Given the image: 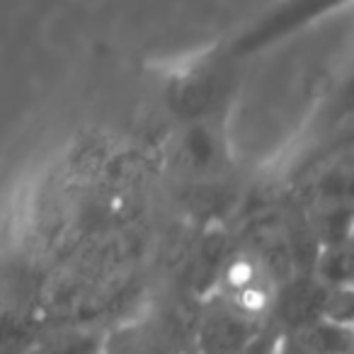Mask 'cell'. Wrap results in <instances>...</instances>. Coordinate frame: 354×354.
<instances>
[{
    "label": "cell",
    "mask_w": 354,
    "mask_h": 354,
    "mask_svg": "<svg viewBox=\"0 0 354 354\" xmlns=\"http://www.w3.org/2000/svg\"><path fill=\"white\" fill-rule=\"evenodd\" d=\"M270 320L245 313L218 294L202 301L192 347L199 354H243Z\"/></svg>",
    "instance_id": "cell-1"
},
{
    "label": "cell",
    "mask_w": 354,
    "mask_h": 354,
    "mask_svg": "<svg viewBox=\"0 0 354 354\" xmlns=\"http://www.w3.org/2000/svg\"><path fill=\"white\" fill-rule=\"evenodd\" d=\"M330 294H333V289L323 284L315 274L289 277L286 281L277 284L270 323L284 335L304 333L310 325L325 320Z\"/></svg>",
    "instance_id": "cell-2"
},
{
    "label": "cell",
    "mask_w": 354,
    "mask_h": 354,
    "mask_svg": "<svg viewBox=\"0 0 354 354\" xmlns=\"http://www.w3.org/2000/svg\"><path fill=\"white\" fill-rule=\"evenodd\" d=\"M347 0H281L274 10H270L255 27L241 37L236 44L238 54H250L267 44H274L289 32L299 30V27L308 25V22L318 20L328 10H335Z\"/></svg>",
    "instance_id": "cell-3"
},
{
    "label": "cell",
    "mask_w": 354,
    "mask_h": 354,
    "mask_svg": "<svg viewBox=\"0 0 354 354\" xmlns=\"http://www.w3.org/2000/svg\"><path fill=\"white\" fill-rule=\"evenodd\" d=\"M187 349L153 315L112 325L104 354H185Z\"/></svg>",
    "instance_id": "cell-4"
},
{
    "label": "cell",
    "mask_w": 354,
    "mask_h": 354,
    "mask_svg": "<svg viewBox=\"0 0 354 354\" xmlns=\"http://www.w3.org/2000/svg\"><path fill=\"white\" fill-rule=\"evenodd\" d=\"M109 328L88 323L51 325L35 354H104Z\"/></svg>",
    "instance_id": "cell-5"
},
{
    "label": "cell",
    "mask_w": 354,
    "mask_h": 354,
    "mask_svg": "<svg viewBox=\"0 0 354 354\" xmlns=\"http://www.w3.org/2000/svg\"><path fill=\"white\" fill-rule=\"evenodd\" d=\"M313 274L330 289L354 286V243L349 241L344 245L323 248Z\"/></svg>",
    "instance_id": "cell-6"
},
{
    "label": "cell",
    "mask_w": 354,
    "mask_h": 354,
    "mask_svg": "<svg viewBox=\"0 0 354 354\" xmlns=\"http://www.w3.org/2000/svg\"><path fill=\"white\" fill-rule=\"evenodd\" d=\"M299 337L304 339L315 354H347L349 347H352L354 330L325 318V320H320V323L310 325L304 333H299Z\"/></svg>",
    "instance_id": "cell-7"
},
{
    "label": "cell",
    "mask_w": 354,
    "mask_h": 354,
    "mask_svg": "<svg viewBox=\"0 0 354 354\" xmlns=\"http://www.w3.org/2000/svg\"><path fill=\"white\" fill-rule=\"evenodd\" d=\"M183 156H185V160H187V165L197 167V170L212 165V162L218 158L216 141H214L212 131H207V129H197V131L189 133V138L183 146Z\"/></svg>",
    "instance_id": "cell-8"
},
{
    "label": "cell",
    "mask_w": 354,
    "mask_h": 354,
    "mask_svg": "<svg viewBox=\"0 0 354 354\" xmlns=\"http://www.w3.org/2000/svg\"><path fill=\"white\" fill-rule=\"evenodd\" d=\"M352 117H354V68L349 71V75H344V80L335 90V97L330 100V107H328L330 122H347Z\"/></svg>",
    "instance_id": "cell-9"
},
{
    "label": "cell",
    "mask_w": 354,
    "mask_h": 354,
    "mask_svg": "<svg viewBox=\"0 0 354 354\" xmlns=\"http://www.w3.org/2000/svg\"><path fill=\"white\" fill-rule=\"evenodd\" d=\"M325 318L354 330V286L333 289L330 304H328V315H325Z\"/></svg>",
    "instance_id": "cell-10"
},
{
    "label": "cell",
    "mask_w": 354,
    "mask_h": 354,
    "mask_svg": "<svg viewBox=\"0 0 354 354\" xmlns=\"http://www.w3.org/2000/svg\"><path fill=\"white\" fill-rule=\"evenodd\" d=\"M274 354H315V352L299 337V335H281Z\"/></svg>",
    "instance_id": "cell-11"
},
{
    "label": "cell",
    "mask_w": 354,
    "mask_h": 354,
    "mask_svg": "<svg viewBox=\"0 0 354 354\" xmlns=\"http://www.w3.org/2000/svg\"><path fill=\"white\" fill-rule=\"evenodd\" d=\"M185 354H199V352H197V349H194V347H189V349H187V352H185Z\"/></svg>",
    "instance_id": "cell-12"
},
{
    "label": "cell",
    "mask_w": 354,
    "mask_h": 354,
    "mask_svg": "<svg viewBox=\"0 0 354 354\" xmlns=\"http://www.w3.org/2000/svg\"><path fill=\"white\" fill-rule=\"evenodd\" d=\"M347 354H354V339H352V347H349V352Z\"/></svg>",
    "instance_id": "cell-13"
},
{
    "label": "cell",
    "mask_w": 354,
    "mask_h": 354,
    "mask_svg": "<svg viewBox=\"0 0 354 354\" xmlns=\"http://www.w3.org/2000/svg\"><path fill=\"white\" fill-rule=\"evenodd\" d=\"M349 141H354V136H352V138H349Z\"/></svg>",
    "instance_id": "cell-14"
},
{
    "label": "cell",
    "mask_w": 354,
    "mask_h": 354,
    "mask_svg": "<svg viewBox=\"0 0 354 354\" xmlns=\"http://www.w3.org/2000/svg\"><path fill=\"white\" fill-rule=\"evenodd\" d=\"M352 243H354V236H352Z\"/></svg>",
    "instance_id": "cell-15"
}]
</instances>
